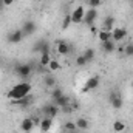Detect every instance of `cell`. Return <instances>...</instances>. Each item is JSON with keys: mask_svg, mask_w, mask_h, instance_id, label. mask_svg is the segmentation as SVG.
<instances>
[{"mask_svg": "<svg viewBox=\"0 0 133 133\" xmlns=\"http://www.w3.org/2000/svg\"><path fill=\"white\" fill-rule=\"evenodd\" d=\"M30 93H31V84L30 82H19L8 91V98L11 101H19L28 96Z\"/></svg>", "mask_w": 133, "mask_h": 133, "instance_id": "obj_1", "label": "cell"}, {"mask_svg": "<svg viewBox=\"0 0 133 133\" xmlns=\"http://www.w3.org/2000/svg\"><path fill=\"white\" fill-rule=\"evenodd\" d=\"M16 74L22 79H26L30 77V74L33 73V64H19V65L14 68Z\"/></svg>", "mask_w": 133, "mask_h": 133, "instance_id": "obj_2", "label": "cell"}, {"mask_svg": "<svg viewBox=\"0 0 133 133\" xmlns=\"http://www.w3.org/2000/svg\"><path fill=\"white\" fill-rule=\"evenodd\" d=\"M59 110H61V108H59L57 105H54L53 102H51V104H45V105L42 107V115L46 116V118H53V119H54V118L57 116Z\"/></svg>", "mask_w": 133, "mask_h": 133, "instance_id": "obj_3", "label": "cell"}, {"mask_svg": "<svg viewBox=\"0 0 133 133\" xmlns=\"http://www.w3.org/2000/svg\"><path fill=\"white\" fill-rule=\"evenodd\" d=\"M23 37H25V34H23L22 30H14V31H11V33L6 36V40H8L9 45H17V43L22 42Z\"/></svg>", "mask_w": 133, "mask_h": 133, "instance_id": "obj_4", "label": "cell"}, {"mask_svg": "<svg viewBox=\"0 0 133 133\" xmlns=\"http://www.w3.org/2000/svg\"><path fill=\"white\" fill-rule=\"evenodd\" d=\"M96 19H98V9H95V8H90V9L85 12V16H84V20H82V23H85L87 26H91V25H95Z\"/></svg>", "mask_w": 133, "mask_h": 133, "instance_id": "obj_5", "label": "cell"}, {"mask_svg": "<svg viewBox=\"0 0 133 133\" xmlns=\"http://www.w3.org/2000/svg\"><path fill=\"white\" fill-rule=\"evenodd\" d=\"M110 104H111V107L115 108V110H121L122 108V105H124V101L121 98V95L119 93H116L115 90L113 91H110Z\"/></svg>", "mask_w": 133, "mask_h": 133, "instance_id": "obj_6", "label": "cell"}, {"mask_svg": "<svg viewBox=\"0 0 133 133\" xmlns=\"http://www.w3.org/2000/svg\"><path fill=\"white\" fill-rule=\"evenodd\" d=\"M84 16H85V9L79 5V6H77V8H74V9H73V12H71V22H73V23H76V25H79V23H82Z\"/></svg>", "mask_w": 133, "mask_h": 133, "instance_id": "obj_7", "label": "cell"}, {"mask_svg": "<svg viewBox=\"0 0 133 133\" xmlns=\"http://www.w3.org/2000/svg\"><path fill=\"white\" fill-rule=\"evenodd\" d=\"M99 76H91L90 79H87V82H85V85H84V88H82V91L84 93H87V91H91V90H95V88H98L99 87Z\"/></svg>", "mask_w": 133, "mask_h": 133, "instance_id": "obj_8", "label": "cell"}, {"mask_svg": "<svg viewBox=\"0 0 133 133\" xmlns=\"http://www.w3.org/2000/svg\"><path fill=\"white\" fill-rule=\"evenodd\" d=\"M56 50L61 56H66V54L71 53V45L66 40H57L56 42Z\"/></svg>", "mask_w": 133, "mask_h": 133, "instance_id": "obj_9", "label": "cell"}, {"mask_svg": "<svg viewBox=\"0 0 133 133\" xmlns=\"http://www.w3.org/2000/svg\"><path fill=\"white\" fill-rule=\"evenodd\" d=\"M20 30L23 31L25 36H33L37 31V25H36V22H33V20H25Z\"/></svg>", "mask_w": 133, "mask_h": 133, "instance_id": "obj_10", "label": "cell"}, {"mask_svg": "<svg viewBox=\"0 0 133 133\" xmlns=\"http://www.w3.org/2000/svg\"><path fill=\"white\" fill-rule=\"evenodd\" d=\"M127 37V30L125 28H113L111 31V40L113 42H121Z\"/></svg>", "mask_w": 133, "mask_h": 133, "instance_id": "obj_11", "label": "cell"}, {"mask_svg": "<svg viewBox=\"0 0 133 133\" xmlns=\"http://www.w3.org/2000/svg\"><path fill=\"white\" fill-rule=\"evenodd\" d=\"M51 127H53V118H46V116H43L42 119H40V122H39V129H40V132L42 133H48L51 130Z\"/></svg>", "mask_w": 133, "mask_h": 133, "instance_id": "obj_12", "label": "cell"}, {"mask_svg": "<svg viewBox=\"0 0 133 133\" xmlns=\"http://www.w3.org/2000/svg\"><path fill=\"white\" fill-rule=\"evenodd\" d=\"M34 129V121L31 118H25V119H22V122H20V130L23 133H30L31 130Z\"/></svg>", "mask_w": 133, "mask_h": 133, "instance_id": "obj_13", "label": "cell"}, {"mask_svg": "<svg viewBox=\"0 0 133 133\" xmlns=\"http://www.w3.org/2000/svg\"><path fill=\"white\" fill-rule=\"evenodd\" d=\"M70 102H71V99H70L66 95H62L61 98H57V99L53 101V104H54V105H57L59 108H65V107H70Z\"/></svg>", "mask_w": 133, "mask_h": 133, "instance_id": "obj_14", "label": "cell"}, {"mask_svg": "<svg viewBox=\"0 0 133 133\" xmlns=\"http://www.w3.org/2000/svg\"><path fill=\"white\" fill-rule=\"evenodd\" d=\"M31 102H33V98H31L30 95L25 96V98H22V99H19V101H12V104L17 105V107H20V108H26V107H30Z\"/></svg>", "mask_w": 133, "mask_h": 133, "instance_id": "obj_15", "label": "cell"}, {"mask_svg": "<svg viewBox=\"0 0 133 133\" xmlns=\"http://www.w3.org/2000/svg\"><path fill=\"white\" fill-rule=\"evenodd\" d=\"M74 122H76L77 130H81V132H85V130H88V127H90V122H88V119H85V118H77Z\"/></svg>", "mask_w": 133, "mask_h": 133, "instance_id": "obj_16", "label": "cell"}, {"mask_svg": "<svg viewBox=\"0 0 133 133\" xmlns=\"http://www.w3.org/2000/svg\"><path fill=\"white\" fill-rule=\"evenodd\" d=\"M113 28H115V17H113V16H107V17L104 19V26H102V30H105V31H113Z\"/></svg>", "mask_w": 133, "mask_h": 133, "instance_id": "obj_17", "label": "cell"}, {"mask_svg": "<svg viewBox=\"0 0 133 133\" xmlns=\"http://www.w3.org/2000/svg\"><path fill=\"white\" fill-rule=\"evenodd\" d=\"M101 43H102V51H104V53H107V54H110V53H113V51L116 50V45H115V42H113V40L101 42Z\"/></svg>", "mask_w": 133, "mask_h": 133, "instance_id": "obj_18", "label": "cell"}, {"mask_svg": "<svg viewBox=\"0 0 133 133\" xmlns=\"http://www.w3.org/2000/svg\"><path fill=\"white\" fill-rule=\"evenodd\" d=\"M77 130V127H76V122H73V121H68L64 124V133H74Z\"/></svg>", "mask_w": 133, "mask_h": 133, "instance_id": "obj_19", "label": "cell"}, {"mask_svg": "<svg viewBox=\"0 0 133 133\" xmlns=\"http://www.w3.org/2000/svg\"><path fill=\"white\" fill-rule=\"evenodd\" d=\"M98 37H99L101 42H108V40H111V31L101 30L99 33H98Z\"/></svg>", "mask_w": 133, "mask_h": 133, "instance_id": "obj_20", "label": "cell"}, {"mask_svg": "<svg viewBox=\"0 0 133 133\" xmlns=\"http://www.w3.org/2000/svg\"><path fill=\"white\" fill-rule=\"evenodd\" d=\"M43 82H45V85L48 87V88H54L56 87V77L54 76H45V79H43Z\"/></svg>", "mask_w": 133, "mask_h": 133, "instance_id": "obj_21", "label": "cell"}, {"mask_svg": "<svg viewBox=\"0 0 133 133\" xmlns=\"http://www.w3.org/2000/svg\"><path fill=\"white\" fill-rule=\"evenodd\" d=\"M124 129H125V124H124L122 121H115V122H113V130L116 133L124 132Z\"/></svg>", "mask_w": 133, "mask_h": 133, "instance_id": "obj_22", "label": "cell"}, {"mask_svg": "<svg viewBox=\"0 0 133 133\" xmlns=\"http://www.w3.org/2000/svg\"><path fill=\"white\" fill-rule=\"evenodd\" d=\"M82 54H84V57H85L88 62H91V61L95 59V50H93V48H87Z\"/></svg>", "mask_w": 133, "mask_h": 133, "instance_id": "obj_23", "label": "cell"}, {"mask_svg": "<svg viewBox=\"0 0 133 133\" xmlns=\"http://www.w3.org/2000/svg\"><path fill=\"white\" fill-rule=\"evenodd\" d=\"M64 95V90L62 88H59V87H54L53 88V91H51V99L54 101V99H57V98H61Z\"/></svg>", "mask_w": 133, "mask_h": 133, "instance_id": "obj_24", "label": "cell"}, {"mask_svg": "<svg viewBox=\"0 0 133 133\" xmlns=\"http://www.w3.org/2000/svg\"><path fill=\"white\" fill-rule=\"evenodd\" d=\"M43 43H45V39H40V40H37V42L34 43V46H33V51H34V53H39V54H40Z\"/></svg>", "mask_w": 133, "mask_h": 133, "instance_id": "obj_25", "label": "cell"}, {"mask_svg": "<svg viewBox=\"0 0 133 133\" xmlns=\"http://www.w3.org/2000/svg\"><path fill=\"white\" fill-rule=\"evenodd\" d=\"M71 23H73L71 22V14H66L65 17H64V20H62V30H68Z\"/></svg>", "mask_w": 133, "mask_h": 133, "instance_id": "obj_26", "label": "cell"}, {"mask_svg": "<svg viewBox=\"0 0 133 133\" xmlns=\"http://www.w3.org/2000/svg\"><path fill=\"white\" fill-rule=\"evenodd\" d=\"M50 61H51L50 54H40V66H48Z\"/></svg>", "mask_w": 133, "mask_h": 133, "instance_id": "obj_27", "label": "cell"}, {"mask_svg": "<svg viewBox=\"0 0 133 133\" xmlns=\"http://www.w3.org/2000/svg\"><path fill=\"white\" fill-rule=\"evenodd\" d=\"M87 64H88V61L84 57V54H79V56L76 57V65L77 66H85Z\"/></svg>", "mask_w": 133, "mask_h": 133, "instance_id": "obj_28", "label": "cell"}, {"mask_svg": "<svg viewBox=\"0 0 133 133\" xmlns=\"http://www.w3.org/2000/svg\"><path fill=\"white\" fill-rule=\"evenodd\" d=\"M124 54L129 56V57H132L133 56V42H129V43L125 45V48H124Z\"/></svg>", "mask_w": 133, "mask_h": 133, "instance_id": "obj_29", "label": "cell"}, {"mask_svg": "<svg viewBox=\"0 0 133 133\" xmlns=\"http://www.w3.org/2000/svg\"><path fill=\"white\" fill-rule=\"evenodd\" d=\"M48 68H50L51 71H57V70L61 68V64H59L57 61H54V59H51V61H50V64H48Z\"/></svg>", "mask_w": 133, "mask_h": 133, "instance_id": "obj_30", "label": "cell"}, {"mask_svg": "<svg viewBox=\"0 0 133 133\" xmlns=\"http://www.w3.org/2000/svg\"><path fill=\"white\" fill-rule=\"evenodd\" d=\"M101 2H102V0H88V5H90V8H95V9H96L101 5Z\"/></svg>", "mask_w": 133, "mask_h": 133, "instance_id": "obj_31", "label": "cell"}, {"mask_svg": "<svg viewBox=\"0 0 133 133\" xmlns=\"http://www.w3.org/2000/svg\"><path fill=\"white\" fill-rule=\"evenodd\" d=\"M14 3V0H3V5L5 6H9V5H12Z\"/></svg>", "mask_w": 133, "mask_h": 133, "instance_id": "obj_32", "label": "cell"}, {"mask_svg": "<svg viewBox=\"0 0 133 133\" xmlns=\"http://www.w3.org/2000/svg\"><path fill=\"white\" fill-rule=\"evenodd\" d=\"M3 8H5V5H3V0H0V14H2V11H3Z\"/></svg>", "mask_w": 133, "mask_h": 133, "instance_id": "obj_33", "label": "cell"}, {"mask_svg": "<svg viewBox=\"0 0 133 133\" xmlns=\"http://www.w3.org/2000/svg\"><path fill=\"white\" fill-rule=\"evenodd\" d=\"M74 133H81V130H76V132H74Z\"/></svg>", "mask_w": 133, "mask_h": 133, "instance_id": "obj_34", "label": "cell"}, {"mask_svg": "<svg viewBox=\"0 0 133 133\" xmlns=\"http://www.w3.org/2000/svg\"><path fill=\"white\" fill-rule=\"evenodd\" d=\"M132 88H133V79H132Z\"/></svg>", "mask_w": 133, "mask_h": 133, "instance_id": "obj_35", "label": "cell"}, {"mask_svg": "<svg viewBox=\"0 0 133 133\" xmlns=\"http://www.w3.org/2000/svg\"><path fill=\"white\" fill-rule=\"evenodd\" d=\"M132 57H133V56H132Z\"/></svg>", "mask_w": 133, "mask_h": 133, "instance_id": "obj_36", "label": "cell"}]
</instances>
